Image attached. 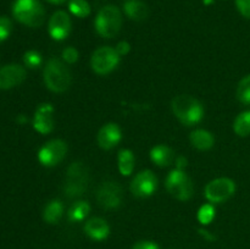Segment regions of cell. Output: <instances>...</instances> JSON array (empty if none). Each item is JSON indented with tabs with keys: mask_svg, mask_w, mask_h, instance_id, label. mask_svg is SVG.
<instances>
[{
	"mask_svg": "<svg viewBox=\"0 0 250 249\" xmlns=\"http://www.w3.org/2000/svg\"><path fill=\"white\" fill-rule=\"evenodd\" d=\"M12 32L11 20L6 16H0V43L6 41Z\"/></svg>",
	"mask_w": 250,
	"mask_h": 249,
	"instance_id": "83f0119b",
	"label": "cell"
},
{
	"mask_svg": "<svg viewBox=\"0 0 250 249\" xmlns=\"http://www.w3.org/2000/svg\"><path fill=\"white\" fill-rule=\"evenodd\" d=\"M233 131L239 137H248L250 134V110L241 112L234 119Z\"/></svg>",
	"mask_w": 250,
	"mask_h": 249,
	"instance_id": "603a6c76",
	"label": "cell"
},
{
	"mask_svg": "<svg viewBox=\"0 0 250 249\" xmlns=\"http://www.w3.org/2000/svg\"><path fill=\"white\" fill-rule=\"evenodd\" d=\"M165 186L167 192L172 197L178 200H182V202L189 200L193 195V190H194L189 176L183 170H178V168H175L168 173L165 181Z\"/></svg>",
	"mask_w": 250,
	"mask_h": 249,
	"instance_id": "8992f818",
	"label": "cell"
},
{
	"mask_svg": "<svg viewBox=\"0 0 250 249\" xmlns=\"http://www.w3.org/2000/svg\"><path fill=\"white\" fill-rule=\"evenodd\" d=\"M46 1H49L50 4H54V5H62L63 2H66L67 0H46Z\"/></svg>",
	"mask_w": 250,
	"mask_h": 249,
	"instance_id": "e575fe53",
	"label": "cell"
},
{
	"mask_svg": "<svg viewBox=\"0 0 250 249\" xmlns=\"http://www.w3.org/2000/svg\"><path fill=\"white\" fill-rule=\"evenodd\" d=\"M90 212V205L85 200H77L70 207L67 211V220L70 222L83 221Z\"/></svg>",
	"mask_w": 250,
	"mask_h": 249,
	"instance_id": "44dd1931",
	"label": "cell"
},
{
	"mask_svg": "<svg viewBox=\"0 0 250 249\" xmlns=\"http://www.w3.org/2000/svg\"><path fill=\"white\" fill-rule=\"evenodd\" d=\"M189 141L192 143V145L194 148H197L198 150H209V149H211L214 146L215 143V138L211 132L203 128L194 129L190 133Z\"/></svg>",
	"mask_w": 250,
	"mask_h": 249,
	"instance_id": "d6986e66",
	"label": "cell"
},
{
	"mask_svg": "<svg viewBox=\"0 0 250 249\" xmlns=\"http://www.w3.org/2000/svg\"><path fill=\"white\" fill-rule=\"evenodd\" d=\"M27 71L19 63H7L0 67V89L7 90L17 87L26 80Z\"/></svg>",
	"mask_w": 250,
	"mask_h": 249,
	"instance_id": "4fadbf2b",
	"label": "cell"
},
{
	"mask_svg": "<svg viewBox=\"0 0 250 249\" xmlns=\"http://www.w3.org/2000/svg\"><path fill=\"white\" fill-rule=\"evenodd\" d=\"M65 211V205L60 199H53L45 205L43 210V219L46 224L55 225L62 217Z\"/></svg>",
	"mask_w": 250,
	"mask_h": 249,
	"instance_id": "ffe728a7",
	"label": "cell"
},
{
	"mask_svg": "<svg viewBox=\"0 0 250 249\" xmlns=\"http://www.w3.org/2000/svg\"><path fill=\"white\" fill-rule=\"evenodd\" d=\"M132 249H160L155 242L151 241H139L132 247Z\"/></svg>",
	"mask_w": 250,
	"mask_h": 249,
	"instance_id": "4dcf8cb0",
	"label": "cell"
},
{
	"mask_svg": "<svg viewBox=\"0 0 250 249\" xmlns=\"http://www.w3.org/2000/svg\"><path fill=\"white\" fill-rule=\"evenodd\" d=\"M43 80L49 90L54 93H63L70 88L72 73L61 59L50 58L44 67Z\"/></svg>",
	"mask_w": 250,
	"mask_h": 249,
	"instance_id": "6da1fadb",
	"label": "cell"
},
{
	"mask_svg": "<svg viewBox=\"0 0 250 249\" xmlns=\"http://www.w3.org/2000/svg\"><path fill=\"white\" fill-rule=\"evenodd\" d=\"M78 50L73 46H66L65 49L61 53V58H62V61L65 63H68V65H72V63L77 62L78 61Z\"/></svg>",
	"mask_w": 250,
	"mask_h": 249,
	"instance_id": "f1b7e54d",
	"label": "cell"
},
{
	"mask_svg": "<svg viewBox=\"0 0 250 249\" xmlns=\"http://www.w3.org/2000/svg\"><path fill=\"white\" fill-rule=\"evenodd\" d=\"M171 107L173 115L186 126H194L204 117V107L202 103L188 94H181L173 98Z\"/></svg>",
	"mask_w": 250,
	"mask_h": 249,
	"instance_id": "7a4b0ae2",
	"label": "cell"
},
{
	"mask_svg": "<svg viewBox=\"0 0 250 249\" xmlns=\"http://www.w3.org/2000/svg\"><path fill=\"white\" fill-rule=\"evenodd\" d=\"M22 60H23L24 66L28 68H32V70H34V68H38L39 66L42 65V62H43L42 54L37 50L26 51V53L23 54V58H22Z\"/></svg>",
	"mask_w": 250,
	"mask_h": 249,
	"instance_id": "4316f807",
	"label": "cell"
},
{
	"mask_svg": "<svg viewBox=\"0 0 250 249\" xmlns=\"http://www.w3.org/2000/svg\"><path fill=\"white\" fill-rule=\"evenodd\" d=\"M117 166L121 175L129 176L134 170V154L129 149H122L117 155Z\"/></svg>",
	"mask_w": 250,
	"mask_h": 249,
	"instance_id": "7402d4cb",
	"label": "cell"
},
{
	"mask_svg": "<svg viewBox=\"0 0 250 249\" xmlns=\"http://www.w3.org/2000/svg\"><path fill=\"white\" fill-rule=\"evenodd\" d=\"M55 127L54 120V106L49 103H44L37 107L33 116V128L41 134H48L53 132Z\"/></svg>",
	"mask_w": 250,
	"mask_h": 249,
	"instance_id": "5bb4252c",
	"label": "cell"
},
{
	"mask_svg": "<svg viewBox=\"0 0 250 249\" xmlns=\"http://www.w3.org/2000/svg\"><path fill=\"white\" fill-rule=\"evenodd\" d=\"M89 182L88 167L82 161H75L66 170L63 192L66 197L76 198L82 195L87 190Z\"/></svg>",
	"mask_w": 250,
	"mask_h": 249,
	"instance_id": "5b68a950",
	"label": "cell"
},
{
	"mask_svg": "<svg viewBox=\"0 0 250 249\" xmlns=\"http://www.w3.org/2000/svg\"><path fill=\"white\" fill-rule=\"evenodd\" d=\"M124 12L133 21H143L149 16V7L142 0H126L124 4Z\"/></svg>",
	"mask_w": 250,
	"mask_h": 249,
	"instance_id": "ac0fdd59",
	"label": "cell"
},
{
	"mask_svg": "<svg viewBox=\"0 0 250 249\" xmlns=\"http://www.w3.org/2000/svg\"><path fill=\"white\" fill-rule=\"evenodd\" d=\"M237 99L244 105H250V75L244 76L237 85Z\"/></svg>",
	"mask_w": 250,
	"mask_h": 249,
	"instance_id": "d4e9b609",
	"label": "cell"
},
{
	"mask_svg": "<svg viewBox=\"0 0 250 249\" xmlns=\"http://www.w3.org/2000/svg\"><path fill=\"white\" fill-rule=\"evenodd\" d=\"M158 188V178L153 171L143 170L134 176L131 182V192L138 198L150 197Z\"/></svg>",
	"mask_w": 250,
	"mask_h": 249,
	"instance_id": "8fae6325",
	"label": "cell"
},
{
	"mask_svg": "<svg viewBox=\"0 0 250 249\" xmlns=\"http://www.w3.org/2000/svg\"><path fill=\"white\" fill-rule=\"evenodd\" d=\"M115 49H116L117 54L122 58V56L127 55V54L129 53V50H131V44H129L127 41H121L117 43L116 48Z\"/></svg>",
	"mask_w": 250,
	"mask_h": 249,
	"instance_id": "1f68e13d",
	"label": "cell"
},
{
	"mask_svg": "<svg viewBox=\"0 0 250 249\" xmlns=\"http://www.w3.org/2000/svg\"><path fill=\"white\" fill-rule=\"evenodd\" d=\"M12 15L20 23L31 28H37L45 20V9L39 0H15Z\"/></svg>",
	"mask_w": 250,
	"mask_h": 249,
	"instance_id": "3957f363",
	"label": "cell"
},
{
	"mask_svg": "<svg viewBox=\"0 0 250 249\" xmlns=\"http://www.w3.org/2000/svg\"><path fill=\"white\" fill-rule=\"evenodd\" d=\"M175 161H176V168L185 171L186 166H187V163H188L187 159H186L185 156H178Z\"/></svg>",
	"mask_w": 250,
	"mask_h": 249,
	"instance_id": "d6a6232c",
	"label": "cell"
},
{
	"mask_svg": "<svg viewBox=\"0 0 250 249\" xmlns=\"http://www.w3.org/2000/svg\"><path fill=\"white\" fill-rule=\"evenodd\" d=\"M122 139V131L119 124L114 122L105 124L102 128L99 129L97 134L98 145L104 150H110L115 148Z\"/></svg>",
	"mask_w": 250,
	"mask_h": 249,
	"instance_id": "9a60e30c",
	"label": "cell"
},
{
	"mask_svg": "<svg viewBox=\"0 0 250 249\" xmlns=\"http://www.w3.org/2000/svg\"><path fill=\"white\" fill-rule=\"evenodd\" d=\"M68 10L75 16L84 19V17L89 16L90 5L87 0H70L68 1Z\"/></svg>",
	"mask_w": 250,
	"mask_h": 249,
	"instance_id": "cb8c5ba5",
	"label": "cell"
},
{
	"mask_svg": "<svg viewBox=\"0 0 250 249\" xmlns=\"http://www.w3.org/2000/svg\"><path fill=\"white\" fill-rule=\"evenodd\" d=\"M150 159L156 166L166 167V166H170L176 160L175 151L170 146L165 145V144H159V145L151 148Z\"/></svg>",
	"mask_w": 250,
	"mask_h": 249,
	"instance_id": "e0dca14e",
	"label": "cell"
},
{
	"mask_svg": "<svg viewBox=\"0 0 250 249\" xmlns=\"http://www.w3.org/2000/svg\"><path fill=\"white\" fill-rule=\"evenodd\" d=\"M67 144L62 139H51L46 142L38 151L39 163L46 167H53L65 159Z\"/></svg>",
	"mask_w": 250,
	"mask_h": 249,
	"instance_id": "9c48e42d",
	"label": "cell"
},
{
	"mask_svg": "<svg viewBox=\"0 0 250 249\" xmlns=\"http://www.w3.org/2000/svg\"><path fill=\"white\" fill-rule=\"evenodd\" d=\"M199 233L202 234L204 238H207L208 241H215V236H212L211 233H209V231H207V229H199Z\"/></svg>",
	"mask_w": 250,
	"mask_h": 249,
	"instance_id": "836d02e7",
	"label": "cell"
},
{
	"mask_svg": "<svg viewBox=\"0 0 250 249\" xmlns=\"http://www.w3.org/2000/svg\"><path fill=\"white\" fill-rule=\"evenodd\" d=\"M236 192V183L229 177H219L210 181L204 189V195L211 204H220L229 200Z\"/></svg>",
	"mask_w": 250,
	"mask_h": 249,
	"instance_id": "ba28073f",
	"label": "cell"
},
{
	"mask_svg": "<svg viewBox=\"0 0 250 249\" xmlns=\"http://www.w3.org/2000/svg\"><path fill=\"white\" fill-rule=\"evenodd\" d=\"M122 187L115 181L107 180L99 185L97 190L98 204L104 209H116L122 204Z\"/></svg>",
	"mask_w": 250,
	"mask_h": 249,
	"instance_id": "30bf717a",
	"label": "cell"
},
{
	"mask_svg": "<svg viewBox=\"0 0 250 249\" xmlns=\"http://www.w3.org/2000/svg\"><path fill=\"white\" fill-rule=\"evenodd\" d=\"M71 29H72V22L67 12L59 10L51 15L48 22V33L54 41H65L71 33Z\"/></svg>",
	"mask_w": 250,
	"mask_h": 249,
	"instance_id": "7c38bea8",
	"label": "cell"
},
{
	"mask_svg": "<svg viewBox=\"0 0 250 249\" xmlns=\"http://www.w3.org/2000/svg\"><path fill=\"white\" fill-rule=\"evenodd\" d=\"M84 232L93 241H104L109 237L110 226L102 217H92L85 222Z\"/></svg>",
	"mask_w": 250,
	"mask_h": 249,
	"instance_id": "2e32d148",
	"label": "cell"
},
{
	"mask_svg": "<svg viewBox=\"0 0 250 249\" xmlns=\"http://www.w3.org/2000/svg\"><path fill=\"white\" fill-rule=\"evenodd\" d=\"M215 212L216 211H215V208L211 203L202 205L198 210V221L202 225H209L215 219Z\"/></svg>",
	"mask_w": 250,
	"mask_h": 249,
	"instance_id": "484cf974",
	"label": "cell"
},
{
	"mask_svg": "<svg viewBox=\"0 0 250 249\" xmlns=\"http://www.w3.org/2000/svg\"><path fill=\"white\" fill-rule=\"evenodd\" d=\"M97 33L103 38H114L122 27V14L115 5H106L102 7L94 20Z\"/></svg>",
	"mask_w": 250,
	"mask_h": 249,
	"instance_id": "277c9868",
	"label": "cell"
},
{
	"mask_svg": "<svg viewBox=\"0 0 250 249\" xmlns=\"http://www.w3.org/2000/svg\"><path fill=\"white\" fill-rule=\"evenodd\" d=\"M236 6L242 16L250 20V0H236Z\"/></svg>",
	"mask_w": 250,
	"mask_h": 249,
	"instance_id": "f546056e",
	"label": "cell"
},
{
	"mask_svg": "<svg viewBox=\"0 0 250 249\" xmlns=\"http://www.w3.org/2000/svg\"><path fill=\"white\" fill-rule=\"evenodd\" d=\"M121 56L117 54L116 49L109 45H104L94 50L90 58V66L97 75L104 76L112 72L119 66Z\"/></svg>",
	"mask_w": 250,
	"mask_h": 249,
	"instance_id": "52a82bcc",
	"label": "cell"
}]
</instances>
